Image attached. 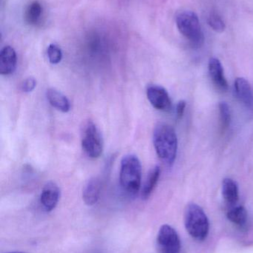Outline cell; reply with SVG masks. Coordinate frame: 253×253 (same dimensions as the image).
Instances as JSON below:
<instances>
[{
	"mask_svg": "<svg viewBox=\"0 0 253 253\" xmlns=\"http://www.w3.org/2000/svg\"><path fill=\"white\" fill-rule=\"evenodd\" d=\"M102 184L98 178H92L88 181L83 192V199L88 206L95 205L101 196Z\"/></svg>",
	"mask_w": 253,
	"mask_h": 253,
	"instance_id": "7c38bea8",
	"label": "cell"
},
{
	"mask_svg": "<svg viewBox=\"0 0 253 253\" xmlns=\"http://www.w3.org/2000/svg\"><path fill=\"white\" fill-rule=\"evenodd\" d=\"M236 97L247 108L253 110V90L246 79L239 77L234 84Z\"/></svg>",
	"mask_w": 253,
	"mask_h": 253,
	"instance_id": "30bf717a",
	"label": "cell"
},
{
	"mask_svg": "<svg viewBox=\"0 0 253 253\" xmlns=\"http://www.w3.org/2000/svg\"><path fill=\"white\" fill-rule=\"evenodd\" d=\"M208 69L211 80L215 87L221 91H227L229 87L228 83L224 76V68L219 59L215 57L211 58L209 61Z\"/></svg>",
	"mask_w": 253,
	"mask_h": 253,
	"instance_id": "9c48e42d",
	"label": "cell"
},
{
	"mask_svg": "<svg viewBox=\"0 0 253 253\" xmlns=\"http://www.w3.org/2000/svg\"><path fill=\"white\" fill-rule=\"evenodd\" d=\"M48 101L49 103L62 113H67L71 109V104L68 98L60 91L54 88H50L46 92Z\"/></svg>",
	"mask_w": 253,
	"mask_h": 253,
	"instance_id": "4fadbf2b",
	"label": "cell"
},
{
	"mask_svg": "<svg viewBox=\"0 0 253 253\" xmlns=\"http://www.w3.org/2000/svg\"><path fill=\"white\" fill-rule=\"evenodd\" d=\"M83 151L92 159L99 158L103 150V140L99 129L95 123L88 122L82 132Z\"/></svg>",
	"mask_w": 253,
	"mask_h": 253,
	"instance_id": "5b68a950",
	"label": "cell"
},
{
	"mask_svg": "<svg viewBox=\"0 0 253 253\" xmlns=\"http://www.w3.org/2000/svg\"><path fill=\"white\" fill-rule=\"evenodd\" d=\"M220 126L222 132H225L230 127L231 123V111L228 104L225 102H220L219 105Z\"/></svg>",
	"mask_w": 253,
	"mask_h": 253,
	"instance_id": "ac0fdd59",
	"label": "cell"
},
{
	"mask_svg": "<svg viewBox=\"0 0 253 253\" xmlns=\"http://www.w3.org/2000/svg\"><path fill=\"white\" fill-rule=\"evenodd\" d=\"M160 175V169L158 166L154 167L147 176V180L144 183L142 191H141V197L144 200H147L151 196L153 190L155 188L157 182H158L159 178Z\"/></svg>",
	"mask_w": 253,
	"mask_h": 253,
	"instance_id": "9a60e30c",
	"label": "cell"
},
{
	"mask_svg": "<svg viewBox=\"0 0 253 253\" xmlns=\"http://www.w3.org/2000/svg\"><path fill=\"white\" fill-rule=\"evenodd\" d=\"M60 197V190L57 184L53 181L48 182L42 190L40 202L46 212L55 209Z\"/></svg>",
	"mask_w": 253,
	"mask_h": 253,
	"instance_id": "ba28073f",
	"label": "cell"
},
{
	"mask_svg": "<svg viewBox=\"0 0 253 253\" xmlns=\"http://www.w3.org/2000/svg\"><path fill=\"white\" fill-rule=\"evenodd\" d=\"M27 253L25 252H10V253Z\"/></svg>",
	"mask_w": 253,
	"mask_h": 253,
	"instance_id": "603a6c76",
	"label": "cell"
},
{
	"mask_svg": "<svg viewBox=\"0 0 253 253\" xmlns=\"http://www.w3.org/2000/svg\"><path fill=\"white\" fill-rule=\"evenodd\" d=\"M147 98L151 105L158 111L168 112L172 109V101L167 90L157 84L147 87Z\"/></svg>",
	"mask_w": 253,
	"mask_h": 253,
	"instance_id": "52a82bcc",
	"label": "cell"
},
{
	"mask_svg": "<svg viewBox=\"0 0 253 253\" xmlns=\"http://www.w3.org/2000/svg\"><path fill=\"white\" fill-rule=\"evenodd\" d=\"M16 53L10 46H5L0 52V74L7 76L13 74L16 69Z\"/></svg>",
	"mask_w": 253,
	"mask_h": 253,
	"instance_id": "8fae6325",
	"label": "cell"
},
{
	"mask_svg": "<svg viewBox=\"0 0 253 253\" xmlns=\"http://www.w3.org/2000/svg\"><path fill=\"white\" fill-rule=\"evenodd\" d=\"M207 22L210 28L215 32L222 33L225 31V22H224V19L221 17V15L215 10H212L209 13L207 17Z\"/></svg>",
	"mask_w": 253,
	"mask_h": 253,
	"instance_id": "d6986e66",
	"label": "cell"
},
{
	"mask_svg": "<svg viewBox=\"0 0 253 253\" xmlns=\"http://www.w3.org/2000/svg\"><path fill=\"white\" fill-rule=\"evenodd\" d=\"M43 7L38 1H34L28 5L25 12V20L30 25H35L40 19Z\"/></svg>",
	"mask_w": 253,
	"mask_h": 253,
	"instance_id": "e0dca14e",
	"label": "cell"
},
{
	"mask_svg": "<svg viewBox=\"0 0 253 253\" xmlns=\"http://www.w3.org/2000/svg\"><path fill=\"white\" fill-rule=\"evenodd\" d=\"M186 108H187V102L184 100H181L177 104L176 106V115L178 120H181L184 117L185 113Z\"/></svg>",
	"mask_w": 253,
	"mask_h": 253,
	"instance_id": "7402d4cb",
	"label": "cell"
},
{
	"mask_svg": "<svg viewBox=\"0 0 253 253\" xmlns=\"http://www.w3.org/2000/svg\"><path fill=\"white\" fill-rule=\"evenodd\" d=\"M179 32L193 48L199 49L204 43V34L197 14L191 10L181 12L176 17Z\"/></svg>",
	"mask_w": 253,
	"mask_h": 253,
	"instance_id": "3957f363",
	"label": "cell"
},
{
	"mask_svg": "<svg viewBox=\"0 0 253 253\" xmlns=\"http://www.w3.org/2000/svg\"><path fill=\"white\" fill-rule=\"evenodd\" d=\"M227 218L238 227H245L248 223V211L243 206L235 207L227 212Z\"/></svg>",
	"mask_w": 253,
	"mask_h": 253,
	"instance_id": "2e32d148",
	"label": "cell"
},
{
	"mask_svg": "<svg viewBox=\"0 0 253 253\" xmlns=\"http://www.w3.org/2000/svg\"><path fill=\"white\" fill-rule=\"evenodd\" d=\"M222 195L224 200L228 205H236L239 199L237 183L232 178H224L222 182Z\"/></svg>",
	"mask_w": 253,
	"mask_h": 253,
	"instance_id": "5bb4252c",
	"label": "cell"
},
{
	"mask_svg": "<svg viewBox=\"0 0 253 253\" xmlns=\"http://www.w3.org/2000/svg\"><path fill=\"white\" fill-rule=\"evenodd\" d=\"M153 143L159 159L167 166H172L176 159L178 146L174 128L163 123L157 125L153 134Z\"/></svg>",
	"mask_w": 253,
	"mask_h": 253,
	"instance_id": "6da1fadb",
	"label": "cell"
},
{
	"mask_svg": "<svg viewBox=\"0 0 253 253\" xmlns=\"http://www.w3.org/2000/svg\"><path fill=\"white\" fill-rule=\"evenodd\" d=\"M48 57L49 62L53 65L59 63L62 60V53L61 49L56 44H51L49 46L47 50Z\"/></svg>",
	"mask_w": 253,
	"mask_h": 253,
	"instance_id": "ffe728a7",
	"label": "cell"
},
{
	"mask_svg": "<svg viewBox=\"0 0 253 253\" xmlns=\"http://www.w3.org/2000/svg\"><path fill=\"white\" fill-rule=\"evenodd\" d=\"M157 247L159 253H181V240L176 230L168 224L162 226L157 233Z\"/></svg>",
	"mask_w": 253,
	"mask_h": 253,
	"instance_id": "8992f818",
	"label": "cell"
},
{
	"mask_svg": "<svg viewBox=\"0 0 253 253\" xmlns=\"http://www.w3.org/2000/svg\"><path fill=\"white\" fill-rule=\"evenodd\" d=\"M37 86V81L33 77H28L22 82L21 84V90L24 93H30L33 91Z\"/></svg>",
	"mask_w": 253,
	"mask_h": 253,
	"instance_id": "44dd1931",
	"label": "cell"
},
{
	"mask_svg": "<svg viewBox=\"0 0 253 253\" xmlns=\"http://www.w3.org/2000/svg\"><path fill=\"white\" fill-rule=\"evenodd\" d=\"M142 168L139 159L135 155H127L120 164V183L122 189L129 196H135L141 186Z\"/></svg>",
	"mask_w": 253,
	"mask_h": 253,
	"instance_id": "7a4b0ae2",
	"label": "cell"
},
{
	"mask_svg": "<svg viewBox=\"0 0 253 253\" xmlns=\"http://www.w3.org/2000/svg\"><path fill=\"white\" fill-rule=\"evenodd\" d=\"M184 224L189 234L199 242L204 241L209 234V219L203 210L196 204H190L186 208Z\"/></svg>",
	"mask_w": 253,
	"mask_h": 253,
	"instance_id": "277c9868",
	"label": "cell"
}]
</instances>
